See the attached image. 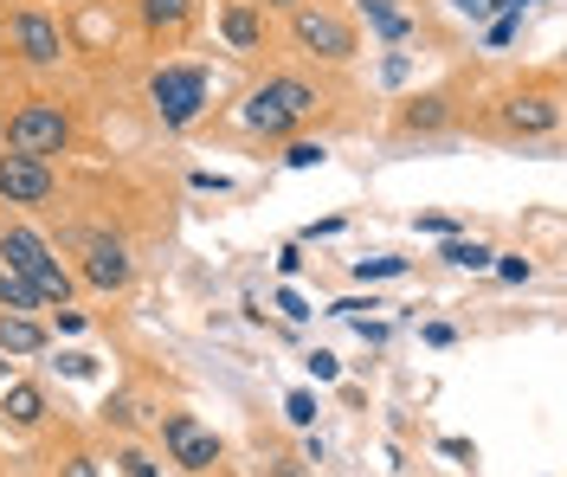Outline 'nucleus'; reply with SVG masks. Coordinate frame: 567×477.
I'll list each match as a JSON object with an SVG mask.
<instances>
[{"label": "nucleus", "mask_w": 567, "mask_h": 477, "mask_svg": "<svg viewBox=\"0 0 567 477\" xmlns=\"http://www.w3.org/2000/svg\"><path fill=\"white\" fill-rule=\"evenodd\" d=\"M310 111H317V84H303V77H265L246 97V129L284 136V129H297Z\"/></svg>", "instance_id": "f257e3e1"}, {"label": "nucleus", "mask_w": 567, "mask_h": 477, "mask_svg": "<svg viewBox=\"0 0 567 477\" xmlns=\"http://www.w3.org/2000/svg\"><path fill=\"white\" fill-rule=\"evenodd\" d=\"M148 97H155V116H162V129H187L194 116L207 111L213 77L200 72V65H162V72L148 77Z\"/></svg>", "instance_id": "f03ea898"}, {"label": "nucleus", "mask_w": 567, "mask_h": 477, "mask_svg": "<svg viewBox=\"0 0 567 477\" xmlns=\"http://www.w3.org/2000/svg\"><path fill=\"white\" fill-rule=\"evenodd\" d=\"M65 143H71V116L59 104H45V97L7 116V148H20V155L52 162V155H65Z\"/></svg>", "instance_id": "7ed1b4c3"}, {"label": "nucleus", "mask_w": 567, "mask_h": 477, "mask_svg": "<svg viewBox=\"0 0 567 477\" xmlns=\"http://www.w3.org/2000/svg\"><path fill=\"white\" fill-rule=\"evenodd\" d=\"M52 162H39V155H20V148H7L0 155V194H7V207H39V200H52Z\"/></svg>", "instance_id": "20e7f679"}, {"label": "nucleus", "mask_w": 567, "mask_h": 477, "mask_svg": "<svg viewBox=\"0 0 567 477\" xmlns=\"http://www.w3.org/2000/svg\"><path fill=\"white\" fill-rule=\"evenodd\" d=\"M162 445H168V458H175L181 471L219 465V439H213V426H200L194 413H168V419H162Z\"/></svg>", "instance_id": "39448f33"}, {"label": "nucleus", "mask_w": 567, "mask_h": 477, "mask_svg": "<svg viewBox=\"0 0 567 477\" xmlns=\"http://www.w3.org/2000/svg\"><path fill=\"white\" fill-rule=\"evenodd\" d=\"M297 45L310 52V59H329V65H342V59H354V33L336 20V13H317V7H297Z\"/></svg>", "instance_id": "423d86ee"}, {"label": "nucleus", "mask_w": 567, "mask_h": 477, "mask_svg": "<svg viewBox=\"0 0 567 477\" xmlns=\"http://www.w3.org/2000/svg\"><path fill=\"white\" fill-rule=\"evenodd\" d=\"M7 39H13V52H20L27 65H59V59H65V33H59L52 13H13V20H7Z\"/></svg>", "instance_id": "0eeeda50"}, {"label": "nucleus", "mask_w": 567, "mask_h": 477, "mask_svg": "<svg viewBox=\"0 0 567 477\" xmlns=\"http://www.w3.org/2000/svg\"><path fill=\"white\" fill-rule=\"evenodd\" d=\"M0 265H7V271H20V278H33V271L52 265V246L39 239L33 226H7V232H0Z\"/></svg>", "instance_id": "6e6552de"}, {"label": "nucleus", "mask_w": 567, "mask_h": 477, "mask_svg": "<svg viewBox=\"0 0 567 477\" xmlns=\"http://www.w3.org/2000/svg\"><path fill=\"white\" fill-rule=\"evenodd\" d=\"M84 278H91L97 291H123V284H130V252H123L116 239H91V246H84Z\"/></svg>", "instance_id": "1a4fd4ad"}, {"label": "nucleus", "mask_w": 567, "mask_h": 477, "mask_svg": "<svg viewBox=\"0 0 567 477\" xmlns=\"http://www.w3.org/2000/svg\"><path fill=\"white\" fill-rule=\"evenodd\" d=\"M503 123H509L516 136H542V129L561 123V111H555V97H516V104L503 111Z\"/></svg>", "instance_id": "9d476101"}, {"label": "nucleus", "mask_w": 567, "mask_h": 477, "mask_svg": "<svg viewBox=\"0 0 567 477\" xmlns=\"http://www.w3.org/2000/svg\"><path fill=\"white\" fill-rule=\"evenodd\" d=\"M219 33H226V45H233V52H251V45L265 39V20H258V7L233 0V7L219 13Z\"/></svg>", "instance_id": "9b49d317"}, {"label": "nucleus", "mask_w": 567, "mask_h": 477, "mask_svg": "<svg viewBox=\"0 0 567 477\" xmlns=\"http://www.w3.org/2000/svg\"><path fill=\"white\" fill-rule=\"evenodd\" d=\"M0 413H7V426L33 433L39 419H45V394H39V387H27V381H13V387L0 394Z\"/></svg>", "instance_id": "f8f14e48"}, {"label": "nucleus", "mask_w": 567, "mask_h": 477, "mask_svg": "<svg viewBox=\"0 0 567 477\" xmlns=\"http://www.w3.org/2000/svg\"><path fill=\"white\" fill-rule=\"evenodd\" d=\"M0 349H7V355H39V349H45V330H39L33 317L7 310V317H0Z\"/></svg>", "instance_id": "ddd939ff"}, {"label": "nucleus", "mask_w": 567, "mask_h": 477, "mask_svg": "<svg viewBox=\"0 0 567 477\" xmlns=\"http://www.w3.org/2000/svg\"><path fill=\"white\" fill-rule=\"evenodd\" d=\"M0 310H20V317L45 310L39 291H33V278H20V271H7V265H0Z\"/></svg>", "instance_id": "4468645a"}, {"label": "nucleus", "mask_w": 567, "mask_h": 477, "mask_svg": "<svg viewBox=\"0 0 567 477\" xmlns=\"http://www.w3.org/2000/svg\"><path fill=\"white\" fill-rule=\"evenodd\" d=\"M491 246H477V239H452V246H445V265H458V271H484V265H491Z\"/></svg>", "instance_id": "2eb2a0df"}, {"label": "nucleus", "mask_w": 567, "mask_h": 477, "mask_svg": "<svg viewBox=\"0 0 567 477\" xmlns=\"http://www.w3.org/2000/svg\"><path fill=\"white\" fill-rule=\"evenodd\" d=\"M368 27L381 39H406L413 33V13H400V7H368Z\"/></svg>", "instance_id": "dca6fc26"}, {"label": "nucleus", "mask_w": 567, "mask_h": 477, "mask_svg": "<svg viewBox=\"0 0 567 477\" xmlns=\"http://www.w3.org/2000/svg\"><path fill=\"white\" fill-rule=\"evenodd\" d=\"M33 291H39V303H65L71 297V278L59 271V258H52L45 271H33Z\"/></svg>", "instance_id": "f3484780"}, {"label": "nucleus", "mask_w": 567, "mask_h": 477, "mask_svg": "<svg viewBox=\"0 0 567 477\" xmlns=\"http://www.w3.org/2000/svg\"><path fill=\"white\" fill-rule=\"evenodd\" d=\"M445 123V97H420L413 111L400 116V129H439Z\"/></svg>", "instance_id": "a211bd4d"}, {"label": "nucleus", "mask_w": 567, "mask_h": 477, "mask_svg": "<svg viewBox=\"0 0 567 477\" xmlns=\"http://www.w3.org/2000/svg\"><path fill=\"white\" fill-rule=\"evenodd\" d=\"M142 20L148 27H181L187 20V0H142Z\"/></svg>", "instance_id": "6ab92c4d"}, {"label": "nucleus", "mask_w": 567, "mask_h": 477, "mask_svg": "<svg viewBox=\"0 0 567 477\" xmlns=\"http://www.w3.org/2000/svg\"><path fill=\"white\" fill-rule=\"evenodd\" d=\"M400 271H406V258H361V265H354L361 284H368V278H400Z\"/></svg>", "instance_id": "aec40b11"}, {"label": "nucleus", "mask_w": 567, "mask_h": 477, "mask_svg": "<svg viewBox=\"0 0 567 477\" xmlns=\"http://www.w3.org/2000/svg\"><path fill=\"white\" fill-rule=\"evenodd\" d=\"M284 419H290V426H317V401H310V394L297 387V394L284 401Z\"/></svg>", "instance_id": "412c9836"}, {"label": "nucleus", "mask_w": 567, "mask_h": 477, "mask_svg": "<svg viewBox=\"0 0 567 477\" xmlns=\"http://www.w3.org/2000/svg\"><path fill=\"white\" fill-rule=\"evenodd\" d=\"M529 271H535V265H529V258H523V252L496 258V278H503V284H529Z\"/></svg>", "instance_id": "4be33fe9"}, {"label": "nucleus", "mask_w": 567, "mask_h": 477, "mask_svg": "<svg viewBox=\"0 0 567 477\" xmlns=\"http://www.w3.org/2000/svg\"><path fill=\"white\" fill-rule=\"evenodd\" d=\"M523 0H458V13H471V20H491V13H516Z\"/></svg>", "instance_id": "5701e85b"}, {"label": "nucleus", "mask_w": 567, "mask_h": 477, "mask_svg": "<svg viewBox=\"0 0 567 477\" xmlns=\"http://www.w3.org/2000/svg\"><path fill=\"white\" fill-rule=\"evenodd\" d=\"M290 168H317L322 162V143H290V155H284Z\"/></svg>", "instance_id": "b1692460"}, {"label": "nucleus", "mask_w": 567, "mask_h": 477, "mask_svg": "<svg viewBox=\"0 0 567 477\" xmlns=\"http://www.w3.org/2000/svg\"><path fill=\"white\" fill-rule=\"evenodd\" d=\"M310 374H317V381H336V374H342V362H336V355H322V349H317V355H310Z\"/></svg>", "instance_id": "393cba45"}, {"label": "nucleus", "mask_w": 567, "mask_h": 477, "mask_svg": "<svg viewBox=\"0 0 567 477\" xmlns=\"http://www.w3.org/2000/svg\"><path fill=\"white\" fill-rule=\"evenodd\" d=\"M278 310L290 317V323H303V317H310V310H303V297H297V291H278Z\"/></svg>", "instance_id": "a878e982"}, {"label": "nucleus", "mask_w": 567, "mask_h": 477, "mask_svg": "<svg viewBox=\"0 0 567 477\" xmlns=\"http://www.w3.org/2000/svg\"><path fill=\"white\" fill-rule=\"evenodd\" d=\"M104 419H110V426H130V419H136V413H130V401H123V394H116V401H104Z\"/></svg>", "instance_id": "bb28decb"}, {"label": "nucleus", "mask_w": 567, "mask_h": 477, "mask_svg": "<svg viewBox=\"0 0 567 477\" xmlns=\"http://www.w3.org/2000/svg\"><path fill=\"white\" fill-rule=\"evenodd\" d=\"M509 39H516V13H503V20L491 27V45H509Z\"/></svg>", "instance_id": "cd10ccee"}, {"label": "nucleus", "mask_w": 567, "mask_h": 477, "mask_svg": "<svg viewBox=\"0 0 567 477\" xmlns=\"http://www.w3.org/2000/svg\"><path fill=\"white\" fill-rule=\"evenodd\" d=\"M123 471H130V477H155V465H148L142 452H123Z\"/></svg>", "instance_id": "c85d7f7f"}, {"label": "nucleus", "mask_w": 567, "mask_h": 477, "mask_svg": "<svg viewBox=\"0 0 567 477\" xmlns=\"http://www.w3.org/2000/svg\"><path fill=\"white\" fill-rule=\"evenodd\" d=\"M65 477H97V465H91V458H71V465H65Z\"/></svg>", "instance_id": "c756f323"}, {"label": "nucleus", "mask_w": 567, "mask_h": 477, "mask_svg": "<svg viewBox=\"0 0 567 477\" xmlns=\"http://www.w3.org/2000/svg\"><path fill=\"white\" fill-rule=\"evenodd\" d=\"M354 7H361V13H368V7H400V0H354Z\"/></svg>", "instance_id": "7c9ffc66"}, {"label": "nucleus", "mask_w": 567, "mask_h": 477, "mask_svg": "<svg viewBox=\"0 0 567 477\" xmlns=\"http://www.w3.org/2000/svg\"><path fill=\"white\" fill-rule=\"evenodd\" d=\"M265 7H297V0H265Z\"/></svg>", "instance_id": "2f4dec72"}, {"label": "nucleus", "mask_w": 567, "mask_h": 477, "mask_svg": "<svg viewBox=\"0 0 567 477\" xmlns=\"http://www.w3.org/2000/svg\"><path fill=\"white\" fill-rule=\"evenodd\" d=\"M0 381H7V362H0Z\"/></svg>", "instance_id": "473e14b6"}]
</instances>
